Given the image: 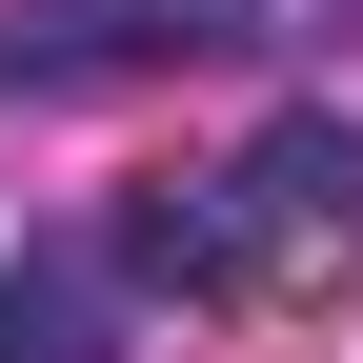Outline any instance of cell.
Listing matches in <instances>:
<instances>
[{
  "label": "cell",
  "mask_w": 363,
  "mask_h": 363,
  "mask_svg": "<svg viewBox=\"0 0 363 363\" xmlns=\"http://www.w3.org/2000/svg\"><path fill=\"white\" fill-rule=\"evenodd\" d=\"M121 262L182 303H323L363 262V121H262L222 182H162L121 222Z\"/></svg>",
  "instance_id": "obj_1"
},
{
  "label": "cell",
  "mask_w": 363,
  "mask_h": 363,
  "mask_svg": "<svg viewBox=\"0 0 363 363\" xmlns=\"http://www.w3.org/2000/svg\"><path fill=\"white\" fill-rule=\"evenodd\" d=\"M222 40H262V0H21L0 21V101H101V81L222 61Z\"/></svg>",
  "instance_id": "obj_2"
},
{
  "label": "cell",
  "mask_w": 363,
  "mask_h": 363,
  "mask_svg": "<svg viewBox=\"0 0 363 363\" xmlns=\"http://www.w3.org/2000/svg\"><path fill=\"white\" fill-rule=\"evenodd\" d=\"M0 363H121L101 242H21V262H0Z\"/></svg>",
  "instance_id": "obj_3"
}]
</instances>
